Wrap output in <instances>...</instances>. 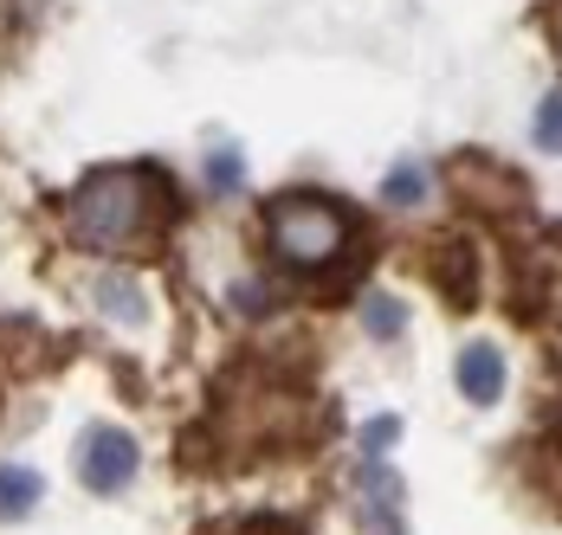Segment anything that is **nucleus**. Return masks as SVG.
<instances>
[{"mask_svg":"<svg viewBox=\"0 0 562 535\" xmlns=\"http://www.w3.org/2000/svg\"><path fill=\"white\" fill-rule=\"evenodd\" d=\"M233 304H239L246 317H259V310L272 304V291H266V284H239V291H233Z\"/></svg>","mask_w":562,"mask_h":535,"instance_id":"9b49d317","label":"nucleus"},{"mask_svg":"<svg viewBox=\"0 0 562 535\" xmlns=\"http://www.w3.org/2000/svg\"><path fill=\"white\" fill-rule=\"evenodd\" d=\"M169 207V181L156 168H104L65 201V232L85 252H123Z\"/></svg>","mask_w":562,"mask_h":535,"instance_id":"f257e3e1","label":"nucleus"},{"mask_svg":"<svg viewBox=\"0 0 562 535\" xmlns=\"http://www.w3.org/2000/svg\"><path fill=\"white\" fill-rule=\"evenodd\" d=\"M266 239H272V252H279L284 265H330V259L342 252V239H349V219H342L330 201L291 194V201L272 207Z\"/></svg>","mask_w":562,"mask_h":535,"instance_id":"f03ea898","label":"nucleus"},{"mask_svg":"<svg viewBox=\"0 0 562 535\" xmlns=\"http://www.w3.org/2000/svg\"><path fill=\"white\" fill-rule=\"evenodd\" d=\"M362 322H369V335H375V342H394V335H401V304H394L389 291H375V297H369V304H362Z\"/></svg>","mask_w":562,"mask_h":535,"instance_id":"6e6552de","label":"nucleus"},{"mask_svg":"<svg viewBox=\"0 0 562 535\" xmlns=\"http://www.w3.org/2000/svg\"><path fill=\"white\" fill-rule=\"evenodd\" d=\"M382 201H389V207H420V201H427V168H414V161L389 168V181H382Z\"/></svg>","mask_w":562,"mask_h":535,"instance_id":"423d86ee","label":"nucleus"},{"mask_svg":"<svg viewBox=\"0 0 562 535\" xmlns=\"http://www.w3.org/2000/svg\"><path fill=\"white\" fill-rule=\"evenodd\" d=\"M40 497H46V478H40V471H26V465H0V516H26Z\"/></svg>","mask_w":562,"mask_h":535,"instance_id":"39448f33","label":"nucleus"},{"mask_svg":"<svg viewBox=\"0 0 562 535\" xmlns=\"http://www.w3.org/2000/svg\"><path fill=\"white\" fill-rule=\"evenodd\" d=\"M550 33H557V46H562V0H557V20H550Z\"/></svg>","mask_w":562,"mask_h":535,"instance_id":"ddd939ff","label":"nucleus"},{"mask_svg":"<svg viewBox=\"0 0 562 535\" xmlns=\"http://www.w3.org/2000/svg\"><path fill=\"white\" fill-rule=\"evenodd\" d=\"M459 394H465L472 407H492V400L505 394V355H498L492 342H472V349L459 355Z\"/></svg>","mask_w":562,"mask_h":535,"instance_id":"20e7f679","label":"nucleus"},{"mask_svg":"<svg viewBox=\"0 0 562 535\" xmlns=\"http://www.w3.org/2000/svg\"><path fill=\"white\" fill-rule=\"evenodd\" d=\"M98 304H111V317L116 322H143V291L130 284V277H98Z\"/></svg>","mask_w":562,"mask_h":535,"instance_id":"0eeeda50","label":"nucleus"},{"mask_svg":"<svg viewBox=\"0 0 562 535\" xmlns=\"http://www.w3.org/2000/svg\"><path fill=\"white\" fill-rule=\"evenodd\" d=\"M537 149H550V156H562V91H550L543 104H537Z\"/></svg>","mask_w":562,"mask_h":535,"instance_id":"1a4fd4ad","label":"nucleus"},{"mask_svg":"<svg viewBox=\"0 0 562 535\" xmlns=\"http://www.w3.org/2000/svg\"><path fill=\"white\" fill-rule=\"evenodd\" d=\"M136 465H143V452H136V439L123 426H91L85 445H78V478H85V490H98V497L130 490Z\"/></svg>","mask_w":562,"mask_h":535,"instance_id":"7ed1b4c3","label":"nucleus"},{"mask_svg":"<svg viewBox=\"0 0 562 535\" xmlns=\"http://www.w3.org/2000/svg\"><path fill=\"white\" fill-rule=\"evenodd\" d=\"M394 432H401V420H375V426H369V452H389Z\"/></svg>","mask_w":562,"mask_h":535,"instance_id":"f8f14e48","label":"nucleus"},{"mask_svg":"<svg viewBox=\"0 0 562 535\" xmlns=\"http://www.w3.org/2000/svg\"><path fill=\"white\" fill-rule=\"evenodd\" d=\"M207 187H214V194H233V187H239V156H214L207 161Z\"/></svg>","mask_w":562,"mask_h":535,"instance_id":"9d476101","label":"nucleus"}]
</instances>
